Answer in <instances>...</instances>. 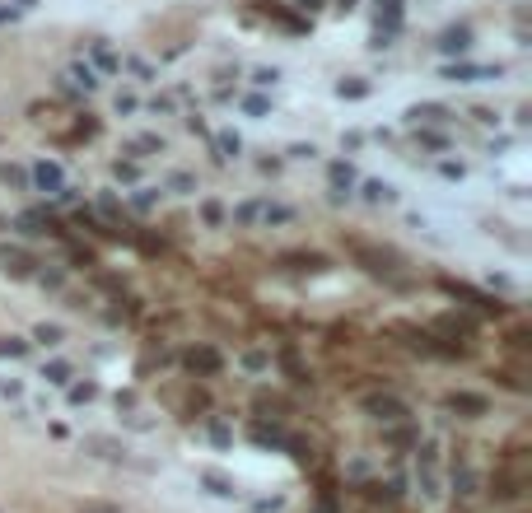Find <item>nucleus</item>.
Segmentation results:
<instances>
[{"mask_svg":"<svg viewBox=\"0 0 532 513\" xmlns=\"http://www.w3.org/2000/svg\"><path fill=\"white\" fill-rule=\"evenodd\" d=\"M276 79H281V70H276V65H262V70H252V84H257V89H271Z\"/></svg>","mask_w":532,"mask_h":513,"instance_id":"39","label":"nucleus"},{"mask_svg":"<svg viewBox=\"0 0 532 513\" xmlns=\"http://www.w3.org/2000/svg\"><path fill=\"white\" fill-rule=\"evenodd\" d=\"M243 112H248V117H266V112H271V98H262V93H248V98H243Z\"/></svg>","mask_w":532,"mask_h":513,"instance_id":"36","label":"nucleus"},{"mask_svg":"<svg viewBox=\"0 0 532 513\" xmlns=\"http://www.w3.org/2000/svg\"><path fill=\"white\" fill-rule=\"evenodd\" d=\"M504 65H471V61H453L444 65V79H453V84H481V79H500Z\"/></svg>","mask_w":532,"mask_h":513,"instance_id":"4","label":"nucleus"},{"mask_svg":"<svg viewBox=\"0 0 532 513\" xmlns=\"http://www.w3.org/2000/svg\"><path fill=\"white\" fill-rule=\"evenodd\" d=\"M201 485L210 490V495H219V499H234L238 495L234 481H224V476H215V471H201Z\"/></svg>","mask_w":532,"mask_h":513,"instance_id":"22","label":"nucleus"},{"mask_svg":"<svg viewBox=\"0 0 532 513\" xmlns=\"http://www.w3.org/2000/svg\"><path fill=\"white\" fill-rule=\"evenodd\" d=\"M248 434H252V443H262V448H281L285 443V429L281 425H266V420H257Z\"/></svg>","mask_w":532,"mask_h":513,"instance_id":"18","label":"nucleus"},{"mask_svg":"<svg viewBox=\"0 0 532 513\" xmlns=\"http://www.w3.org/2000/svg\"><path fill=\"white\" fill-rule=\"evenodd\" d=\"M65 79H70L79 93H94V89H98V70H94L89 61H75L70 70H65Z\"/></svg>","mask_w":532,"mask_h":513,"instance_id":"16","label":"nucleus"},{"mask_svg":"<svg viewBox=\"0 0 532 513\" xmlns=\"http://www.w3.org/2000/svg\"><path fill=\"white\" fill-rule=\"evenodd\" d=\"M0 182H10V187H19V191H24V187H29V173L15 168V164H0Z\"/></svg>","mask_w":532,"mask_h":513,"instance_id":"34","label":"nucleus"},{"mask_svg":"<svg viewBox=\"0 0 532 513\" xmlns=\"http://www.w3.org/2000/svg\"><path fill=\"white\" fill-rule=\"evenodd\" d=\"M33 341H38V345H61V341H65V326H56V322H42L38 331H33Z\"/></svg>","mask_w":532,"mask_h":513,"instance_id":"27","label":"nucleus"},{"mask_svg":"<svg viewBox=\"0 0 532 513\" xmlns=\"http://www.w3.org/2000/svg\"><path fill=\"white\" fill-rule=\"evenodd\" d=\"M374 19H378L374 33H383V38H397V33H402V19H407V5H402V0H378Z\"/></svg>","mask_w":532,"mask_h":513,"instance_id":"8","label":"nucleus"},{"mask_svg":"<svg viewBox=\"0 0 532 513\" xmlns=\"http://www.w3.org/2000/svg\"><path fill=\"white\" fill-rule=\"evenodd\" d=\"M364 201L369 205H388V201H397V191H392L388 182H364Z\"/></svg>","mask_w":532,"mask_h":513,"instance_id":"24","label":"nucleus"},{"mask_svg":"<svg viewBox=\"0 0 532 513\" xmlns=\"http://www.w3.org/2000/svg\"><path fill=\"white\" fill-rule=\"evenodd\" d=\"M364 416H374L378 425H397V420L411 416V406L392 392H374V397H364Z\"/></svg>","mask_w":532,"mask_h":513,"instance_id":"1","label":"nucleus"},{"mask_svg":"<svg viewBox=\"0 0 532 513\" xmlns=\"http://www.w3.org/2000/svg\"><path fill=\"white\" fill-rule=\"evenodd\" d=\"M416 140H421L425 150H435V155H439V150H448V136H439V131H430V126H416Z\"/></svg>","mask_w":532,"mask_h":513,"instance_id":"32","label":"nucleus"},{"mask_svg":"<svg viewBox=\"0 0 532 513\" xmlns=\"http://www.w3.org/2000/svg\"><path fill=\"white\" fill-rule=\"evenodd\" d=\"M448 294H457V299H467L476 313H485V317H500L504 313V303L500 299H490V294H481V290H471V285H457V280H448Z\"/></svg>","mask_w":532,"mask_h":513,"instance_id":"9","label":"nucleus"},{"mask_svg":"<svg viewBox=\"0 0 532 513\" xmlns=\"http://www.w3.org/2000/svg\"><path fill=\"white\" fill-rule=\"evenodd\" d=\"M453 490H457V495H462V499H467L471 490H476V471H471L467 462H462V466H457V471H453Z\"/></svg>","mask_w":532,"mask_h":513,"instance_id":"28","label":"nucleus"},{"mask_svg":"<svg viewBox=\"0 0 532 513\" xmlns=\"http://www.w3.org/2000/svg\"><path fill=\"white\" fill-rule=\"evenodd\" d=\"M243 369H248V373L271 369V355H266V350H248V355H243Z\"/></svg>","mask_w":532,"mask_h":513,"instance_id":"37","label":"nucleus"},{"mask_svg":"<svg viewBox=\"0 0 532 513\" xmlns=\"http://www.w3.org/2000/svg\"><path fill=\"white\" fill-rule=\"evenodd\" d=\"M84 513H117L112 504H98V509H84Z\"/></svg>","mask_w":532,"mask_h":513,"instance_id":"52","label":"nucleus"},{"mask_svg":"<svg viewBox=\"0 0 532 513\" xmlns=\"http://www.w3.org/2000/svg\"><path fill=\"white\" fill-rule=\"evenodd\" d=\"M89 448H98V457H122V448L108 443V439H89Z\"/></svg>","mask_w":532,"mask_h":513,"instance_id":"44","label":"nucleus"},{"mask_svg":"<svg viewBox=\"0 0 532 513\" xmlns=\"http://www.w3.org/2000/svg\"><path fill=\"white\" fill-rule=\"evenodd\" d=\"M122 70H131V75L141 79V84H155V65L141 61V56H122Z\"/></svg>","mask_w":532,"mask_h":513,"instance_id":"25","label":"nucleus"},{"mask_svg":"<svg viewBox=\"0 0 532 513\" xmlns=\"http://www.w3.org/2000/svg\"><path fill=\"white\" fill-rule=\"evenodd\" d=\"M187 131H196V136H210V126H205L201 117H196V112H191V117H187Z\"/></svg>","mask_w":532,"mask_h":513,"instance_id":"50","label":"nucleus"},{"mask_svg":"<svg viewBox=\"0 0 532 513\" xmlns=\"http://www.w3.org/2000/svg\"><path fill=\"white\" fill-rule=\"evenodd\" d=\"M439 122H448V108H439V103H416L407 112V126H439Z\"/></svg>","mask_w":532,"mask_h":513,"instance_id":"14","label":"nucleus"},{"mask_svg":"<svg viewBox=\"0 0 532 513\" xmlns=\"http://www.w3.org/2000/svg\"><path fill=\"white\" fill-rule=\"evenodd\" d=\"M467 47H471V29H467V24H453V29L439 33V52H444V56H457V52H467Z\"/></svg>","mask_w":532,"mask_h":513,"instance_id":"13","label":"nucleus"},{"mask_svg":"<svg viewBox=\"0 0 532 513\" xmlns=\"http://www.w3.org/2000/svg\"><path fill=\"white\" fill-rule=\"evenodd\" d=\"M285 266H290V271H308V276H318V271H327V257H322V252H290V257H281Z\"/></svg>","mask_w":532,"mask_h":513,"instance_id":"15","label":"nucleus"},{"mask_svg":"<svg viewBox=\"0 0 532 513\" xmlns=\"http://www.w3.org/2000/svg\"><path fill=\"white\" fill-rule=\"evenodd\" d=\"M126 155H131V159H155V155H164V140H159V136H141V140L126 145Z\"/></svg>","mask_w":532,"mask_h":513,"instance_id":"20","label":"nucleus"},{"mask_svg":"<svg viewBox=\"0 0 532 513\" xmlns=\"http://www.w3.org/2000/svg\"><path fill=\"white\" fill-rule=\"evenodd\" d=\"M201 219H205V224H224V205H219V201H201Z\"/></svg>","mask_w":532,"mask_h":513,"instance_id":"42","label":"nucleus"},{"mask_svg":"<svg viewBox=\"0 0 532 513\" xmlns=\"http://www.w3.org/2000/svg\"><path fill=\"white\" fill-rule=\"evenodd\" d=\"M29 182L38 187V191H47V196H56V191L65 187V168L56 164V159H38V164H33V173H29Z\"/></svg>","mask_w":532,"mask_h":513,"instance_id":"5","label":"nucleus"},{"mask_svg":"<svg viewBox=\"0 0 532 513\" xmlns=\"http://www.w3.org/2000/svg\"><path fill=\"white\" fill-rule=\"evenodd\" d=\"M141 103H136V93H117V112H136Z\"/></svg>","mask_w":532,"mask_h":513,"instance_id":"48","label":"nucleus"},{"mask_svg":"<svg viewBox=\"0 0 532 513\" xmlns=\"http://www.w3.org/2000/svg\"><path fill=\"white\" fill-rule=\"evenodd\" d=\"M0 355H10V359L29 355V341H19V336H0Z\"/></svg>","mask_w":532,"mask_h":513,"instance_id":"38","label":"nucleus"},{"mask_svg":"<svg viewBox=\"0 0 532 513\" xmlns=\"http://www.w3.org/2000/svg\"><path fill=\"white\" fill-rule=\"evenodd\" d=\"M94 397H98V388H94V383H75V388H70V402H94Z\"/></svg>","mask_w":532,"mask_h":513,"instance_id":"43","label":"nucleus"},{"mask_svg":"<svg viewBox=\"0 0 532 513\" xmlns=\"http://www.w3.org/2000/svg\"><path fill=\"white\" fill-rule=\"evenodd\" d=\"M295 219V210L290 205H271V201H262V224H290Z\"/></svg>","mask_w":532,"mask_h":513,"instance_id":"29","label":"nucleus"},{"mask_svg":"<svg viewBox=\"0 0 532 513\" xmlns=\"http://www.w3.org/2000/svg\"><path fill=\"white\" fill-rule=\"evenodd\" d=\"M169 191H178V196H191V191H196V177H191V173H173V177H169Z\"/></svg>","mask_w":532,"mask_h":513,"instance_id":"35","label":"nucleus"},{"mask_svg":"<svg viewBox=\"0 0 532 513\" xmlns=\"http://www.w3.org/2000/svg\"><path fill=\"white\" fill-rule=\"evenodd\" d=\"M159 196H164L159 187H136V196H131V205H136L141 215H150V210H155V205H159Z\"/></svg>","mask_w":532,"mask_h":513,"instance_id":"23","label":"nucleus"},{"mask_svg":"<svg viewBox=\"0 0 532 513\" xmlns=\"http://www.w3.org/2000/svg\"><path fill=\"white\" fill-rule=\"evenodd\" d=\"M112 173H117L122 182H136V177H141V168H136V159H117V164H112Z\"/></svg>","mask_w":532,"mask_h":513,"instance_id":"40","label":"nucleus"},{"mask_svg":"<svg viewBox=\"0 0 532 513\" xmlns=\"http://www.w3.org/2000/svg\"><path fill=\"white\" fill-rule=\"evenodd\" d=\"M210 140H215V159H219V164L238 159V150H243V140H238L234 131H219V136H210Z\"/></svg>","mask_w":532,"mask_h":513,"instance_id":"19","label":"nucleus"},{"mask_svg":"<svg viewBox=\"0 0 532 513\" xmlns=\"http://www.w3.org/2000/svg\"><path fill=\"white\" fill-rule=\"evenodd\" d=\"M364 495L374 499V504H392V499H402V481H388V485H364Z\"/></svg>","mask_w":532,"mask_h":513,"instance_id":"21","label":"nucleus"},{"mask_svg":"<svg viewBox=\"0 0 532 513\" xmlns=\"http://www.w3.org/2000/svg\"><path fill=\"white\" fill-rule=\"evenodd\" d=\"M369 89H374L369 79H341V84H336V98H369Z\"/></svg>","mask_w":532,"mask_h":513,"instance_id":"26","label":"nucleus"},{"mask_svg":"<svg viewBox=\"0 0 532 513\" xmlns=\"http://www.w3.org/2000/svg\"><path fill=\"white\" fill-rule=\"evenodd\" d=\"M444 406H448L453 416H462V420H481L485 411H490V402H485L481 392H448V397H444Z\"/></svg>","mask_w":532,"mask_h":513,"instance_id":"6","label":"nucleus"},{"mask_svg":"<svg viewBox=\"0 0 532 513\" xmlns=\"http://www.w3.org/2000/svg\"><path fill=\"white\" fill-rule=\"evenodd\" d=\"M89 65H94L98 75H117V70H122V56L112 52V42L94 38V42H89Z\"/></svg>","mask_w":532,"mask_h":513,"instance_id":"11","label":"nucleus"},{"mask_svg":"<svg viewBox=\"0 0 532 513\" xmlns=\"http://www.w3.org/2000/svg\"><path fill=\"white\" fill-rule=\"evenodd\" d=\"M15 5H19V10H33V5H38V0H15Z\"/></svg>","mask_w":532,"mask_h":513,"instance_id":"53","label":"nucleus"},{"mask_svg":"<svg viewBox=\"0 0 532 513\" xmlns=\"http://www.w3.org/2000/svg\"><path fill=\"white\" fill-rule=\"evenodd\" d=\"M182 364H187L191 373H201V378H215V373L224 369V359H219L215 345H191L187 355H182Z\"/></svg>","mask_w":532,"mask_h":513,"instance_id":"7","label":"nucleus"},{"mask_svg":"<svg viewBox=\"0 0 532 513\" xmlns=\"http://www.w3.org/2000/svg\"><path fill=\"white\" fill-rule=\"evenodd\" d=\"M383 429H388V443H392V448H402V452L421 443V425H416L411 416H407V420H397V425H383Z\"/></svg>","mask_w":532,"mask_h":513,"instance_id":"12","label":"nucleus"},{"mask_svg":"<svg viewBox=\"0 0 532 513\" xmlns=\"http://www.w3.org/2000/svg\"><path fill=\"white\" fill-rule=\"evenodd\" d=\"M350 5H355V0H341V10H350Z\"/></svg>","mask_w":532,"mask_h":513,"instance_id":"54","label":"nucleus"},{"mask_svg":"<svg viewBox=\"0 0 532 513\" xmlns=\"http://www.w3.org/2000/svg\"><path fill=\"white\" fill-rule=\"evenodd\" d=\"M523 485H528V466L518 462V457H509V462L500 466V476H495V490H490V495H495V499H518V495H523Z\"/></svg>","mask_w":532,"mask_h":513,"instance_id":"3","label":"nucleus"},{"mask_svg":"<svg viewBox=\"0 0 532 513\" xmlns=\"http://www.w3.org/2000/svg\"><path fill=\"white\" fill-rule=\"evenodd\" d=\"M210 439H215L219 448H229V443H234V434H229V425H224V420H210Z\"/></svg>","mask_w":532,"mask_h":513,"instance_id":"41","label":"nucleus"},{"mask_svg":"<svg viewBox=\"0 0 532 513\" xmlns=\"http://www.w3.org/2000/svg\"><path fill=\"white\" fill-rule=\"evenodd\" d=\"M528 341H532V331H528V326H514V336H509V345H514V350H528Z\"/></svg>","mask_w":532,"mask_h":513,"instance_id":"45","label":"nucleus"},{"mask_svg":"<svg viewBox=\"0 0 532 513\" xmlns=\"http://www.w3.org/2000/svg\"><path fill=\"white\" fill-rule=\"evenodd\" d=\"M318 5H322V0H299V10H304V15H313Z\"/></svg>","mask_w":532,"mask_h":513,"instance_id":"51","label":"nucleus"},{"mask_svg":"<svg viewBox=\"0 0 532 513\" xmlns=\"http://www.w3.org/2000/svg\"><path fill=\"white\" fill-rule=\"evenodd\" d=\"M262 219V201H243L234 205V224H257Z\"/></svg>","mask_w":532,"mask_h":513,"instance_id":"33","label":"nucleus"},{"mask_svg":"<svg viewBox=\"0 0 532 513\" xmlns=\"http://www.w3.org/2000/svg\"><path fill=\"white\" fill-rule=\"evenodd\" d=\"M19 15H24V10H19L15 0H10V5H0V24H15V19H19Z\"/></svg>","mask_w":532,"mask_h":513,"instance_id":"47","label":"nucleus"},{"mask_svg":"<svg viewBox=\"0 0 532 513\" xmlns=\"http://www.w3.org/2000/svg\"><path fill=\"white\" fill-rule=\"evenodd\" d=\"M350 257L369 271V276H397V257L383 248H369V243H350Z\"/></svg>","mask_w":532,"mask_h":513,"instance_id":"2","label":"nucleus"},{"mask_svg":"<svg viewBox=\"0 0 532 513\" xmlns=\"http://www.w3.org/2000/svg\"><path fill=\"white\" fill-rule=\"evenodd\" d=\"M439 173H444V177H457V182L467 177V168H462V164H453V159H448V164H439Z\"/></svg>","mask_w":532,"mask_h":513,"instance_id":"46","label":"nucleus"},{"mask_svg":"<svg viewBox=\"0 0 532 513\" xmlns=\"http://www.w3.org/2000/svg\"><path fill=\"white\" fill-rule=\"evenodd\" d=\"M435 331H439V336H471L476 322L462 317V313H448V317H439V322H435Z\"/></svg>","mask_w":532,"mask_h":513,"instance_id":"17","label":"nucleus"},{"mask_svg":"<svg viewBox=\"0 0 532 513\" xmlns=\"http://www.w3.org/2000/svg\"><path fill=\"white\" fill-rule=\"evenodd\" d=\"M42 378H47L52 388H65V383H70V364H61V359H52L47 369H42Z\"/></svg>","mask_w":532,"mask_h":513,"instance_id":"31","label":"nucleus"},{"mask_svg":"<svg viewBox=\"0 0 532 513\" xmlns=\"http://www.w3.org/2000/svg\"><path fill=\"white\" fill-rule=\"evenodd\" d=\"M313 155H318L313 145H290V159H313Z\"/></svg>","mask_w":532,"mask_h":513,"instance_id":"49","label":"nucleus"},{"mask_svg":"<svg viewBox=\"0 0 532 513\" xmlns=\"http://www.w3.org/2000/svg\"><path fill=\"white\" fill-rule=\"evenodd\" d=\"M327 182H331V201L341 205L345 196L355 191V182H360V177H355V168H350L345 159H336V164H331V168H327Z\"/></svg>","mask_w":532,"mask_h":513,"instance_id":"10","label":"nucleus"},{"mask_svg":"<svg viewBox=\"0 0 532 513\" xmlns=\"http://www.w3.org/2000/svg\"><path fill=\"white\" fill-rule=\"evenodd\" d=\"M281 364H285V373H290V383H308V373H304V364L295 359V350H290V345L281 350Z\"/></svg>","mask_w":532,"mask_h":513,"instance_id":"30","label":"nucleus"}]
</instances>
